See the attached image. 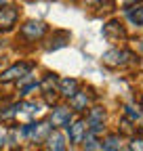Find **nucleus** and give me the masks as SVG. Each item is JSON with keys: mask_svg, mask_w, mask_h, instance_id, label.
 Wrapping results in <instances>:
<instances>
[{"mask_svg": "<svg viewBox=\"0 0 143 151\" xmlns=\"http://www.w3.org/2000/svg\"><path fill=\"white\" fill-rule=\"evenodd\" d=\"M46 145V151H67V143H65V134L61 130H51V134L46 137L44 141Z\"/></svg>", "mask_w": 143, "mask_h": 151, "instance_id": "nucleus-9", "label": "nucleus"}, {"mask_svg": "<svg viewBox=\"0 0 143 151\" xmlns=\"http://www.w3.org/2000/svg\"><path fill=\"white\" fill-rule=\"evenodd\" d=\"M57 86H59V94L63 99H72L80 90V82L76 78H63V80H59Z\"/></svg>", "mask_w": 143, "mask_h": 151, "instance_id": "nucleus-10", "label": "nucleus"}, {"mask_svg": "<svg viewBox=\"0 0 143 151\" xmlns=\"http://www.w3.org/2000/svg\"><path fill=\"white\" fill-rule=\"evenodd\" d=\"M103 36L110 42H120V40H126V29H124V25L120 21L112 19V21H107L103 25Z\"/></svg>", "mask_w": 143, "mask_h": 151, "instance_id": "nucleus-7", "label": "nucleus"}, {"mask_svg": "<svg viewBox=\"0 0 143 151\" xmlns=\"http://www.w3.org/2000/svg\"><path fill=\"white\" fill-rule=\"evenodd\" d=\"M88 132V126H86V120L84 118H78L74 120L69 126H67V137H69V143L72 145H80Z\"/></svg>", "mask_w": 143, "mask_h": 151, "instance_id": "nucleus-6", "label": "nucleus"}, {"mask_svg": "<svg viewBox=\"0 0 143 151\" xmlns=\"http://www.w3.org/2000/svg\"><path fill=\"white\" fill-rule=\"evenodd\" d=\"M129 151H143V137H139V134L131 137V143H129Z\"/></svg>", "mask_w": 143, "mask_h": 151, "instance_id": "nucleus-18", "label": "nucleus"}, {"mask_svg": "<svg viewBox=\"0 0 143 151\" xmlns=\"http://www.w3.org/2000/svg\"><path fill=\"white\" fill-rule=\"evenodd\" d=\"M72 118H74V111H72L67 105H55L53 107V111H51V118H48V124L55 128V130H59V128H67L69 124H72Z\"/></svg>", "mask_w": 143, "mask_h": 151, "instance_id": "nucleus-3", "label": "nucleus"}, {"mask_svg": "<svg viewBox=\"0 0 143 151\" xmlns=\"http://www.w3.org/2000/svg\"><path fill=\"white\" fill-rule=\"evenodd\" d=\"M118 126H122V128H118V134L122 137V134H129V137H135L137 134V126H133V122L129 120V118H120V124Z\"/></svg>", "mask_w": 143, "mask_h": 151, "instance_id": "nucleus-16", "label": "nucleus"}, {"mask_svg": "<svg viewBox=\"0 0 143 151\" xmlns=\"http://www.w3.org/2000/svg\"><path fill=\"white\" fill-rule=\"evenodd\" d=\"M6 134H9V130H6L4 126H0V149H2L4 143H6Z\"/></svg>", "mask_w": 143, "mask_h": 151, "instance_id": "nucleus-19", "label": "nucleus"}, {"mask_svg": "<svg viewBox=\"0 0 143 151\" xmlns=\"http://www.w3.org/2000/svg\"><path fill=\"white\" fill-rule=\"evenodd\" d=\"M84 149L86 151H97V149H101V143L97 141V137H93V134H88L86 132V137H84Z\"/></svg>", "mask_w": 143, "mask_h": 151, "instance_id": "nucleus-17", "label": "nucleus"}, {"mask_svg": "<svg viewBox=\"0 0 143 151\" xmlns=\"http://www.w3.org/2000/svg\"><path fill=\"white\" fill-rule=\"evenodd\" d=\"M139 46H141V50H143V38H141V42H139Z\"/></svg>", "mask_w": 143, "mask_h": 151, "instance_id": "nucleus-21", "label": "nucleus"}, {"mask_svg": "<svg viewBox=\"0 0 143 151\" xmlns=\"http://www.w3.org/2000/svg\"><path fill=\"white\" fill-rule=\"evenodd\" d=\"M67 44H69V32L59 29V32H55V34L51 36V40L44 44V48L46 50H57V48H63Z\"/></svg>", "mask_w": 143, "mask_h": 151, "instance_id": "nucleus-11", "label": "nucleus"}, {"mask_svg": "<svg viewBox=\"0 0 143 151\" xmlns=\"http://www.w3.org/2000/svg\"><path fill=\"white\" fill-rule=\"evenodd\" d=\"M17 19H19V9L15 4H4L0 6V32H9L17 25Z\"/></svg>", "mask_w": 143, "mask_h": 151, "instance_id": "nucleus-5", "label": "nucleus"}, {"mask_svg": "<svg viewBox=\"0 0 143 151\" xmlns=\"http://www.w3.org/2000/svg\"><path fill=\"white\" fill-rule=\"evenodd\" d=\"M141 109H143V99H141Z\"/></svg>", "mask_w": 143, "mask_h": 151, "instance_id": "nucleus-23", "label": "nucleus"}, {"mask_svg": "<svg viewBox=\"0 0 143 151\" xmlns=\"http://www.w3.org/2000/svg\"><path fill=\"white\" fill-rule=\"evenodd\" d=\"M51 130H53V126L48 124V122H36L34 126H32V141H36V143H44L46 141V137L51 134Z\"/></svg>", "mask_w": 143, "mask_h": 151, "instance_id": "nucleus-12", "label": "nucleus"}, {"mask_svg": "<svg viewBox=\"0 0 143 151\" xmlns=\"http://www.w3.org/2000/svg\"><path fill=\"white\" fill-rule=\"evenodd\" d=\"M57 84H59L57 73H46V76H44V80L40 82V90H42L44 94H48V92H53V88H55Z\"/></svg>", "mask_w": 143, "mask_h": 151, "instance_id": "nucleus-15", "label": "nucleus"}, {"mask_svg": "<svg viewBox=\"0 0 143 151\" xmlns=\"http://www.w3.org/2000/svg\"><path fill=\"white\" fill-rule=\"evenodd\" d=\"M32 69H34V65H32V63H27V61L13 63L9 69H4L2 73H0V82H2V84H6V82H13V80H17V82H19V80L23 78V76L32 73Z\"/></svg>", "mask_w": 143, "mask_h": 151, "instance_id": "nucleus-4", "label": "nucleus"}, {"mask_svg": "<svg viewBox=\"0 0 143 151\" xmlns=\"http://www.w3.org/2000/svg\"><path fill=\"white\" fill-rule=\"evenodd\" d=\"M4 4H6V2H2V0H0V6H4Z\"/></svg>", "mask_w": 143, "mask_h": 151, "instance_id": "nucleus-22", "label": "nucleus"}, {"mask_svg": "<svg viewBox=\"0 0 143 151\" xmlns=\"http://www.w3.org/2000/svg\"><path fill=\"white\" fill-rule=\"evenodd\" d=\"M126 15H129V21H131L133 25L143 27V4H137V2H135V6H133Z\"/></svg>", "mask_w": 143, "mask_h": 151, "instance_id": "nucleus-14", "label": "nucleus"}, {"mask_svg": "<svg viewBox=\"0 0 143 151\" xmlns=\"http://www.w3.org/2000/svg\"><path fill=\"white\" fill-rule=\"evenodd\" d=\"M137 134H139V137H143V120H141V122H139V126H137Z\"/></svg>", "mask_w": 143, "mask_h": 151, "instance_id": "nucleus-20", "label": "nucleus"}, {"mask_svg": "<svg viewBox=\"0 0 143 151\" xmlns=\"http://www.w3.org/2000/svg\"><path fill=\"white\" fill-rule=\"evenodd\" d=\"M69 101V105L67 107H72V111H76V113H84L88 107H91V101H93V97L88 94L86 90H78L72 99H67Z\"/></svg>", "mask_w": 143, "mask_h": 151, "instance_id": "nucleus-8", "label": "nucleus"}, {"mask_svg": "<svg viewBox=\"0 0 143 151\" xmlns=\"http://www.w3.org/2000/svg\"><path fill=\"white\" fill-rule=\"evenodd\" d=\"M101 149L103 151H122V137L118 134V132H114V134H107L101 143Z\"/></svg>", "mask_w": 143, "mask_h": 151, "instance_id": "nucleus-13", "label": "nucleus"}, {"mask_svg": "<svg viewBox=\"0 0 143 151\" xmlns=\"http://www.w3.org/2000/svg\"><path fill=\"white\" fill-rule=\"evenodd\" d=\"M103 63L107 67H126L131 63H139V57L129 48H110L103 52Z\"/></svg>", "mask_w": 143, "mask_h": 151, "instance_id": "nucleus-1", "label": "nucleus"}, {"mask_svg": "<svg viewBox=\"0 0 143 151\" xmlns=\"http://www.w3.org/2000/svg\"><path fill=\"white\" fill-rule=\"evenodd\" d=\"M48 25L44 21H36V19H30V21H25L21 27H19V38L25 42H36L40 40V38L46 34Z\"/></svg>", "mask_w": 143, "mask_h": 151, "instance_id": "nucleus-2", "label": "nucleus"}]
</instances>
